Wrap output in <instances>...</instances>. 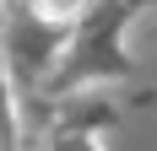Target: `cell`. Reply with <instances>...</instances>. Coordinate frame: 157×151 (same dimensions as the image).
<instances>
[{
    "label": "cell",
    "mask_w": 157,
    "mask_h": 151,
    "mask_svg": "<svg viewBox=\"0 0 157 151\" xmlns=\"http://www.w3.org/2000/svg\"><path fill=\"white\" fill-rule=\"evenodd\" d=\"M33 11L49 16V22H76V16L87 11V0H33Z\"/></svg>",
    "instance_id": "1"
}]
</instances>
